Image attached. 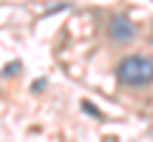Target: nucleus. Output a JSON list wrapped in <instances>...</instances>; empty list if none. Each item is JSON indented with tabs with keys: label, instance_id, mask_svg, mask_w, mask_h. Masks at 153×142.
<instances>
[{
	"label": "nucleus",
	"instance_id": "f257e3e1",
	"mask_svg": "<svg viewBox=\"0 0 153 142\" xmlns=\"http://www.w3.org/2000/svg\"><path fill=\"white\" fill-rule=\"evenodd\" d=\"M116 77H119L122 85L128 88H142L153 82V57L145 54H131L125 60H119L116 66Z\"/></svg>",
	"mask_w": 153,
	"mask_h": 142
},
{
	"label": "nucleus",
	"instance_id": "f03ea898",
	"mask_svg": "<svg viewBox=\"0 0 153 142\" xmlns=\"http://www.w3.org/2000/svg\"><path fill=\"white\" fill-rule=\"evenodd\" d=\"M108 37L114 40V43H128V40L136 37V26H133L125 14H114L108 20Z\"/></svg>",
	"mask_w": 153,
	"mask_h": 142
}]
</instances>
